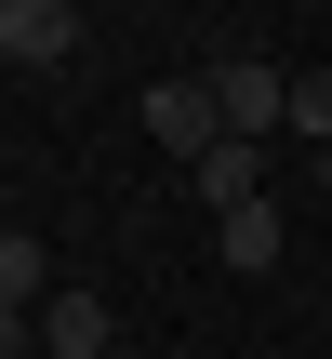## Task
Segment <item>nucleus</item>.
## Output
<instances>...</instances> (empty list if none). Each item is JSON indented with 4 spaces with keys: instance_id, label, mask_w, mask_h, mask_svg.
<instances>
[{
    "instance_id": "nucleus-1",
    "label": "nucleus",
    "mask_w": 332,
    "mask_h": 359,
    "mask_svg": "<svg viewBox=\"0 0 332 359\" xmlns=\"http://www.w3.org/2000/svg\"><path fill=\"white\" fill-rule=\"evenodd\" d=\"M213 107H226V133H240V147L293 133V80H279V67H253V53H226V67H213Z\"/></svg>"
},
{
    "instance_id": "nucleus-2",
    "label": "nucleus",
    "mask_w": 332,
    "mask_h": 359,
    "mask_svg": "<svg viewBox=\"0 0 332 359\" xmlns=\"http://www.w3.org/2000/svg\"><path fill=\"white\" fill-rule=\"evenodd\" d=\"M133 107H146V133H160L173 160H200V147H226V107H213V80H146Z\"/></svg>"
},
{
    "instance_id": "nucleus-3",
    "label": "nucleus",
    "mask_w": 332,
    "mask_h": 359,
    "mask_svg": "<svg viewBox=\"0 0 332 359\" xmlns=\"http://www.w3.org/2000/svg\"><path fill=\"white\" fill-rule=\"evenodd\" d=\"M0 53H13V67H67V53H80V13H67V0H0Z\"/></svg>"
},
{
    "instance_id": "nucleus-4",
    "label": "nucleus",
    "mask_w": 332,
    "mask_h": 359,
    "mask_svg": "<svg viewBox=\"0 0 332 359\" xmlns=\"http://www.w3.org/2000/svg\"><path fill=\"white\" fill-rule=\"evenodd\" d=\"M186 187H200L213 213H240V200H266V147H240V133H226V147H200V160H186Z\"/></svg>"
},
{
    "instance_id": "nucleus-5",
    "label": "nucleus",
    "mask_w": 332,
    "mask_h": 359,
    "mask_svg": "<svg viewBox=\"0 0 332 359\" xmlns=\"http://www.w3.org/2000/svg\"><path fill=\"white\" fill-rule=\"evenodd\" d=\"M213 253H226L240 280H266V266H279V200H240V213H213Z\"/></svg>"
},
{
    "instance_id": "nucleus-6",
    "label": "nucleus",
    "mask_w": 332,
    "mask_h": 359,
    "mask_svg": "<svg viewBox=\"0 0 332 359\" xmlns=\"http://www.w3.org/2000/svg\"><path fill=\"white\" fill-rule=\"evenodd\" d=\"M40 306H53V266L27 226H0V320H40Z\"/></svg>"
},
{
    "instance_id": "nucleus-7",
    "label": "nucleus",
    "mask_w": 332,
    "mask_h": 359,
    "mask_svg": "<svg viewBox=\"0 0 332 359\" xmlns=\"http://www.w3.org/2000/svg\"><path fill=\"white\" fill-rule=\"evenodd\" d=\"M40 346L53 359H106V293H53L40 306Z\"/></svg>"
},
{
    "instance_id": "nucleus-8",
    "label": "nucleus",
    "mask_w": 332,
    "mask_h": 359,
    "mask_svg": "<svg viewBox=\"0 0 332 359\" xmlns=\"http://www.w3.org/2000/svg\"><path fill=\"white\" fill-rule=\"evenodd\" d=\"M293 133H306V147H332V67H306V80H293Z\"/></svg>"
},
{
    "instance_id": "nucleus-9",
    "label": "nucleus",
    "mask_w": 332,
    "mask_h": 359,
    "mask_svg": "<svg viewBox=\"0 0 332 359\" xmlns=\"http://www.w3.org/2000/svg\"><path fill=\"white\" fill-rule=\"evenodd\" d=\"M306 160H319V200H332V147H306Z\"/></svg>"
},
{
    "instance_id": "nucleus-10",
    "label": "nucleus",
    "mask_w": 332,
    "mask_h": 359,
    "mask_svg": "<svg viewBox=\"0 0 332 359\" xmlns=\"http://www.w3.org/2000/svg\"><path fill=\"white\" fill-rule=\"evenodd\" d=\"M0 67H13V53H0Z\"/></svg>"
}]
</instances>
